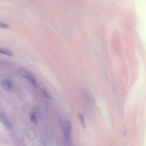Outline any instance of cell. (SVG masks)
<instances>
[{
	"label": "cell",
	"instance_id": "cell-1",
	"mask_svg": "<svg viewBox=\"0 0 146 146\" xmlns=\"http://www.w3.org/2000/svg\"><path fill=\"white\" fill-rule=\"evenodd\" d=\"M71 127L70 122L68 121H66L64 124L63 131L65 138L67 141L69 139Z\"/></svg>",
	"mask_w": 146,
	"mask_h": 146
},
{
	"label": "cell",
	"instance_id": "cell-2",
	"mask_svg": "<svg viewBox=\"0 0 146 146\" xmlns=\"http://www.w3.org/2000/svg\"><path fill=\"white\" fill-rule=\"evenodd\" d=\"M0 119L1 121L8 129L11 128V124L7 117L5 114L3 113H0Z\"/></svg>",
	"mask_w": 146,
	"mask_h": 146
},
{
	"label": "cell",
	"instance_id": "cell-3",
	"mask_svg": "<svg viewBox=\"0 0 146 146\" xmlns=\"http://www.w3.org/2000/svg\"><path fill=\"white\" fill-rule=\"evenodd\" d=\"M1 84L6 91H9L11 88V83L8 79H5L3 80L1 82Z\"/></svg>",
	"mask_w": 146,
	"mask_h": 146
},
{
	"label": "cell",
	"instance_id": "cell-4",
	"mask_svg": "<svg viewBox=\"0 0 146 146\" xmlns=\"http://www.w3.org/2000/svg\"><path fill=\"white\" fill-rule=\"evenodd\" d=\"M0 53L9 56H12L13 52L9 49L5 48H0Z\"/></svg>",
	"mask_w": 146,
	"mask_h": 146
},
{
	"label": "cell",
	"instance_id": "cell-5",
	"mask_svg": "<svg viewBox=\"0 0 146 146\" xmlns=\"http://www.w3.org/2000/svg\"><path fill=\"white\" fill-rule=\"evenodd\" d=\"M23 77L28 79L35 88H37V85L35 80L33 78L29 75L27 72L25 74Z\"/></svg>",
	"mask_w": 146,
	"mask_h": 146
},
{
	"label": "cell",
	"instance_id": "cell-6",
	"mask_svg": "<svg viewBox=\"0 0 146 146\" xmlns=\"http://www.w3.org/2000/svg\"><path fill=\"white\" fill-rule=\"evenodd\" d=\"M78 116L79 121L83 128H85L86 126L84 123V118L83 115L80 113L78 114Z\"/></svg>",
	"mask_w": 146,
	"mask_h": 146
},
{
	"label": "cell",
	"instance_id": "cell-7",
	"mask_svg": "<svg viewBox=\"0 0 146 146\" xmlns=\"http://www.w3.org/2000/svg\"><path fill=\"white\" fill-rule=\"evenodd\" d=\"M30 118L31 121L33 123L35 122L36 120V117L35 113L32 112L30 113Z\"/></svg>",
	"mask_w": 146,
	"mask_h": 146
},
{
	"label": "cell",
	"instance_id": "cell-8",
	"mask_svg": "<svg viewBox=\"0 0 146 146\" xmlns=\"http://www.w3.org/2000/svg\"><path fill=\"white\" fill-rule=\"evenodd\" d=\"M0 28L5 29H10L11 28V27L7 24L0 21Z\"/></svg>",
	"mask_w": 146,
	"mask_h": 146
},
{
	"label": "cell",
	"instance_id": "cell-9",
	"mask_svg": "<svg viewBox=\"0 0 146 146\" xmlns=\"http://www.w3.org/2000/svg\"><path fill=\"white\" fill-rule=\"evenodd\" d=\"M40 91L42 94L46 97L48 98H50L49 96L47 93L45 89L43 88H41L40 89Z\"/></svg>",
	"mask_w": 146,
	"mask_h": 146
}]
</instances>
